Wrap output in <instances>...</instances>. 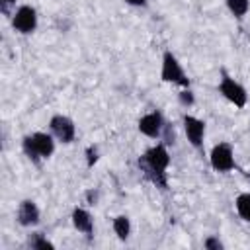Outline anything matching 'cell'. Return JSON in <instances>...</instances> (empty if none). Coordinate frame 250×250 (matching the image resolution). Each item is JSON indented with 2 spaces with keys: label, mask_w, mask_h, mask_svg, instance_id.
<instances>
[{
  "label": "cell",
  "mask_w": 250,
  "mask_h": 250,
  "mask_svg": "<svg viewBox=\"0 0 250 250\" xmlns=\"http://www.w3.org/2000/svg\"><path fill=\"white\" fill-rule=\"evenodd\" d=\"M113 232L117 234L119 240H127L131 234V221L127 215H117L113 219Z\"/></svg>",
  "instance_id": "obj_12"
},
{
  "label": "cell",
  "mask_w": 250,
  "mask_h": 250,
  "mask_svg": "<svg viewBox=\"0 0 250 250\" xmlns=\"http://www.w3.org/2000/svg\"><path fill=\"white\" fill-rule=\"evenodd\" d=\"M234 205H236V211H238V215H240V217H242L246 223H250V191H246V193H240V195L236 197Z\"/></svg>",
  "instance_id": "obj_15"
},
{
  "label": "cell",
  "mask_w": 250,
  "mask_h": 250,
  "mask_svg": "<svg viewBox=\"0 0 250 250\" xmlns=\"http://www.w3.org/2000/svg\"><path fill=\"white\" fill-rule=\"evenodd\" d=\"M219 92L230 102V104H234L236 107H244L246 105V102H248V94H246V88L240 84V82H236L232 76H229L225 70H221V82H219Z\"/></svg>",
  "instance_id": "obj_4"
},
{
  "label": "cell",
  "mask_w": 250,
  "mask_h": 250,
  "mask_svg": "<svg viewBox=\"0 0 250 250\" xmlns=\"http://www.w3.org/2000/svg\"><path fill=\"white\" fill-rule=\"evenodd\" d=\"M160 80L172 82V84H178V86H184V88H189V78H188L186 70L182 68L180 61L176 59V55L172 51H164V55H162Z\"/></svg>",
  "instance_id": "obj_3"
},
{
  "label": "cell",
  "mask_w": 250,
  "mask_h": 250,
  "mask_svg": "<svg viewBox=\"0 0 250 250\" xmlns=\"http://www.w3.org/2000/svg\"><path fill=\"white\" fill-rule=\"evenodd\" d=\"M16 4V0H0V10L4 12V16H10V8Z\"/></svg>",
  "instance_id": "obj_20"
},
{
  "label": "cell",
  "mask_w": 250,
  "mask_h": 250,
  "mask_svg": "<svg viewBox=\"0 0 250 250\" xmlns=\"http://www.w3.org/2000/svg\"><path fill=\"white\" fill-rule=\"evenodd\" d=\"M12 25H14L16 31H20L23 35L33 33L35 27H37V12H35V8L27 6V4L20 6L12 16Z\"/></svg>",
  "instance_id": "obj_7"
},
{
  "label": "cell",
  "mask_w": 250,
  "mask_h": 250,
  "mask_svg": "<svg viewBox=\"0 0 250 250\" xmlns=\"http://www.w3.org/2000/svg\"><path fill=\"white\" fill-rule=\"evenodd\" d=\"M84 195H86L88 205H96V203H98V189H88Z\"/></svg>",
  "instance_id": "obj_19"
},
{
  "label": "cell",
  "mask_w": 250,
  "mask_h": 250,
  "mask_svg": "<svg viewBox=\"0 0 250 250\" xmlns=\"http://www.w3.org/2000/svg\"><path fill=\"white\" fill-rule=\"evenodd\" d=\"M203 246H205L207 250H223V242H221L217 236H207L205 242H203Z\"/></svg>",
  "instance_id": "obj_17"
},
{
  "label": "cell",
  "mask_w": 250,
  "mask_h": 250,
  "mask_svg": "<svg viewBox=\"0 0 250 250\" xmlns=\"http://www.w3.org/2000/svg\"><path fill=\"white\" fill-rule=\"evenodd\" d=\"M49 129H51V135H53L57 141L64 143V145L72 143L74 137H76L74 121H72L70 117L62 115V113H57V115L51 117V121H49Z\"/></svg>",
  "instance_id": "obj_6"
},
{
  "label": "cell",
  "mask_w": 250,
  "mask_h": 250,
  "mask_svg": "<svg viewBox=\"0 0 250 250\" xmlns=\"http://www.w3.org/2000/svg\"><path fill=\"white\" fill-rule=\"evenodd\" d=\"M246 35H248V39H250V27H248V31H246Z\"/></svg>",
  "instance_id": "obj_22"
},
{
  "label": "cell",
  "mask_w": 250,
  "mask_h": 250,
  "mask_svg": "<svg viewBox=\"0 0 250 250\" xmlns=\"http://www.w3.org/2000/svg\"><path fill=\"white\" fill-rule=\"evenodd\" d=\"M41 219V211L37 207V203L33 199H23L20 205H18V211H16V221L21 225V227H35Z\"/></svg>",
  "instance_id": "obj_10"
},
{
  "label": "cell",
  "mask_w": 250,
  "mask_h": 250,
  "mask_svg": "<svg viewBox=\"0 0 250 250\" xmlns=\"http://www.w3.org/2000/svg\"><path fill=\"white\" fill-rule=\"evenodd\" d=\"M70 219H72V225H74L76 230L84 232L86 236H92V234H94V219H92V215H90L86 209L76 207V209L72 211Z\"/></svg>",
  "instance_id": "obj_11"
},
{
  "label": "cell",
  "mask_w": 250,
  "mask_h": 250,
  "mask_svg": "<svg viewBox=\"0 0 250 250\" xmlns=\"http://www.w3.org/2000/svg\"><path fill=\"white\" fill-rule=\"evenodd\" d=\"M182 123H184V131H186V137L189 141V145L193 148H203V137H205V123L193 115H184L182 117Z\"/></svg>",
  "instance_id": "obj_9"
},
{
  "label": "cell",
  "mask_w": 250,
  "mask_h": 250,
  "mask_svg": "<svg viewBox=\"0 0 250 250\" xmlns=\"http://www.w3.org/2000/svg\"><path fill=\"white\" fill-rule=\"evenodd\" d=\"M227 8L236 20H242L250 10V0H227Z\"/></svg>",
  "instance_id": "obj_13"
},
{
  "label": "cell",
  "mask_w": 250,
  "mask_h": 250,
  "mask_svg": "<svg viewBox=\"0 0 250 250\" xmlns=\"http://www.w3.org/2000/svg\"><path fill=\"white\" fill-rule=\"evenodd\" d=\"M209 164L215 172H230L236 168L234 164V152H232V146L229 143H219L211 148V154H209Z\"/></svg>",
  "instance_id": "obj_5"
},
{
  "label": "cell",
  "mask_w": 250,
  "mask_h": 250,
  "mask_svg": "<svg viewBox=\"0 0 250 250\" xmlns=\"http://www.w3.org/2000/svg\"><path fill=\"white\" fill-rule=\"evenodd\" d=\"M21 148H23V154L33 164H39L43 158H49L55 152V141H53V135L37 131L21 139Z\"/></svg>",
  "instance_id": "obj_2"
},
{
  "label": "cell",
  "mask_w": 250,
  "mask_h": 250,
  "mask_svg": "<svg viewBox=\"0 0 250 250\" xmlns=\"http://www.w3.org/2000/svg\"><path fill=\"white\" fill-rule=\"evenodd\" d=\"M164 127H166V121L160 111H150L139 119V131L148 139H160Z\"/></svg>",
  "instance_id": "obj_8"
},
{
  "label": "cell",
  "mask_w": 250,
  "mask_h": 250,
  "mask_svg": "<svg viewBox=\"0 0 250 250\" xmlns=\"http://www.w3.org/2000/svg\"><path fill=\"white\" fill-rule=\"evenodd\" d=\"M178 100H180V104H182L184 107H191V105L195 104V98H193V92H191L189 88H186V90H182V92L178 94Z\"/></svg>",
  "instance_id": "obj_16"
},
{
  "label": "cell",
  "mask_w": 250,
  "mask_h": 250,
  "mask_svg": "<svg viewBox=\"0 0 250 250\" xmlns=\"http://www.w3.org/2000/svg\"><path fill=\"white\" fill-rule=\"evenodd\" d=\"M96 160H98V148L92 145V146L86 148V164H88V168H92L96 164Z\"/></svg>",
  "instance_id": "obj_18"
},
{
  "label": "cell",
  "mask_w": 250,
  "mask_h": 250,
  "mask_svg": "<svg viewBox=\"0 0 250 250\" xmlns=\"http://www.w3.org/2000/svg\"><path fill=\"white\" fill-rule=\"evenodd\" d=\"M143 176L154 184L160 189H168V166H170V152L166 148L164 143H158L154 146H150L148 150H145L139 160H137Z\"/></svg>",
  "instance_id": "obj_1"
},
{
  "label": "cell",
  "mask_w": 250,
  "mask_h": 250,
  "mask_svg": "<svg viewBox=\"0 0 250 250\" xmlns=\"http://www.w3.org/2000/svg\"><path fill=\"white\" fill-rule=\"evenodd\" d=\"M131 6H146V0H125Z\"/></svg>",
  "instance_id": "obj_21"
},
{
  "label": "cell",
  "mask_w": 250,
  "mask_h": 250,
  "mask_svg": "<svg viewBox=\"0 0 250 250\" xmlns=\"http://www.w3.org/2000/svg\"><path fill=\"white\" fill-rule=\"evenodd\" d=\"M27 246H31L35 250H53L55 248V244L51 240H47L41 232H31L27 238Z\"/></svg>",
  "instance_id": "obj_14"
}]
</instances>
